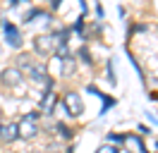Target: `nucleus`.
Here are the masks:
<instances>
[{
    "label": "nucleus",
    "mask_w": 158,
    "mask_h": 153,
    "mask_svg": "<svg viewBox=\"0 0 158 153\" xmlns=\"http://www.w3.org/2000/svg\"><path fill=\"white\" fill-rule=\"evenodd\" d=\"M36 120H39V115H36V113L24 115V117H22V122L17 124V129H19V136H24V139H34V136L39 134Z\"/></svg>",
    "instance_id": "nucleus-1"
},
{
    "label": "nucleus",
    "mask_w": 158,
    "mask_h": 153,
    "mask_svg": "<svg viewBox=\"0 0 158 153\" xmlns=\"http://www.w3.org/2000/svg\"><path fill=\"white\" fill-rule=\"evenodd\" d=\"M65 108H67V113L72 115V117H79V115L84 113V103H81V98H79L77 93H72V91L65 96Z\"/></svg>",
    "instance_id": "nucleus-2"
},
{
    "label": "nucleus",
    "mask_w": 158,
    "mask_h": 153,
    "mask_svg": "<svg viewBox=\"0 0 158 153\" xmlns=\"http://www.w3.org/2000/svg\"><path fill=\"white\" fill-rule=\"evenodd\" d=\"M2 31H5V36H7V43L10 46H22V34L19 29L15 27V24H10V22H2Z\"/></svg>",
    "instance_id": "nucleus-3"
},
{
    "label": "nucleus",
    "mask_w": 158,
    "mask_h": 153,
    "mask_svg": "<svg viewBox=\"0 0 158 153\" xmlns=\"http://www.w3.org/2000/svg\"><path fill=\"white\" fill-rule=\"evenodd\" d=\"M22 79V72L17 67H7V69H2V74H0V81L5 86H17Z\"/></svg>",
    "instance_id": "nucleus-4"
},
{
    "label": "nucleus",
    "mask_w": 158,
    "mask_h": 153,
    "mask_svg": "<svg viewBox=\"0 0 158 153\" xmlns=\"http://www.w3.org/2000/svg\"><path fill=\"white\" fill-rule=\"evenodd\" d=\"M34 48H36V53H41V55H48L50 50H53V38L50 36H39L34 41Z\"/></svg>",
    "instance_id": "nucleus-5"
},
{
    "label": "nucleus",
    "mask_w": 158,
    "mask_h": 153,
    "mask_svg": "<svg viewBox=\"0 0 158 153\" xmlns=\"http://www.w3.org/2000/svg\"><path fill=\"white\" fill-rule=\"evenodd\" d=\"M19 136V129H17V124L10 122V124H2V129H0V139L2 141H15Z\"/></svg>",
    "instance_id": "nucleus-6"
},
{
    "label": "nucleus",
    "mask_w": 158,
    "mask_h": 153,
    "mask_svg": "<svg viewBox=\"0 0 158 153\" xmlns=\"http://www.w3.org/2000/svg\"><path fill=\"white\" fill-rule=\"evenodd\" d=\"M31 67H34V62H31V57L29 55H19L17 57V69H31Z\"/></svg>",
    "instance_id": "nucleus-7"
},
{
    "label": "nucleus",
    "mask_w": 158,
    "mask_h": 153,
    "mask_svg": "<svg viewBox=\"0 0 158 153\" xmlns=\"http://www.w3.org/2000/svg\"><path fill=\"white\" fill-rule=\"evenodd\" d=\"M98 98H103V113L108 110L110 105H115V98H110V96H103V93H98Z\"/></svg>",
    "instance_id": "nucleus-8"
},
{
    "label": "nucleus",
    "mask_w": 158,
    "mask_h": 153,
    "mask_svg": "<svg viewBox=\"0 0 158 153\" xmlns=\"http://www.w3.org/2000/svg\"><path fill=\"white\" fill-rule=\"evenodd\" d=\"M58 132L62 134L65 139H72V132H69V129H67V127H65V124H58Z\"/></svg>",
    "instance_id": "nucleus-9"
},
{
    "label": "nucleus",
    "mask_w": 158,
    "mask_h": 153,
    "mask_svg": "<svg viewBox=\"0 0 158 153\" xmlns=\"http://www.w3.org/2000/svg\"><path fill=\"white\" fill-rule=\"evenodd\" d=\"M108 141H118V143H122V141H125V134H108Z\"/></svg>",
    "instance_id": "nucleus-10"
},
{
    "label": "nucleus",
    "mask_w": 158,
    "mask_h": 153,
    "mask_svg": "<svg viewBox=\"0 0 158 153\" xmlns=\"http://www.w3.org/2000/svg\"><path fill=\"white\" fill-rule=\"evenodd\" d=\"M96 153H115V148H113V146H101Z\"/></svg>",
    "instance_id": "nucleus-11"
},
{
    "label": "nucleus",
    "mask_w": 158,
    "mask_h": 153,
    "mask_svg": "<svg viewBox=\"0 0 158 153\" xmlns=\"http://www.w3.org/2000/svg\"><path fill=\"white\" fill-rule=\"evenodd\" d=\"M81 57H84V62H91V57H89V50H86V48H81Z\"/></svg>",
    "instance_id": "nucleus-12"
},
{
    "label": "nucleus",
    "mask_w": 158,
    "mask_h": 153,
    "mask_svg": "<svg viewBox=\"0 0 158 153\" xmlns=\"http://www.w3.org/2000/svg\"><path fill=\"white\" fill-rule=\"evenodd\" d=\"M0 129H2V122H0Z\"/></svg>",
    "instance_id": "nucleus-13"
}]
</instances>
